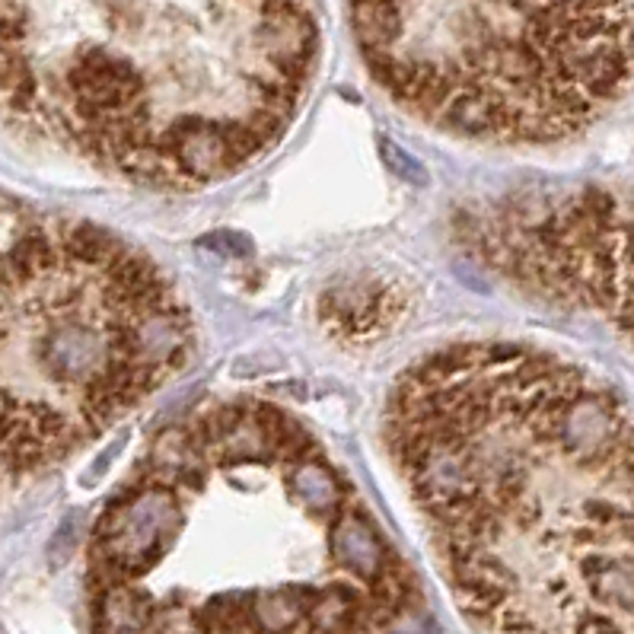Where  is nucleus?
Here are the masks:
<instances>
[{
  "label": "nucleus",
  "instance_id": "f257e3e1",
  "mask_svg": "<svg viewBox=\"0 0 634 634\" xmlns=\"http://www.w3.org/2000/svg\"><path fill=\"white\" fill-rule=\"evenodd\" d=\"M386 447L485 634H632V414L581 363L469 341L408 366Z\"/></svg>",
  "mask_w": 634,
  "mask_h": 634
},
{
  "label": "nucleus",
  "instance_id": "f03ea898",
  "mask_svg": "<svg viewBox=\"0 0 634 634\" xmlns=\"http://www.w3.org/2000/svg\"><path fill=\"white\" fill-rule=\"evenodd\" d=\"M90 634H383L418 577L290 411L233 399L163 427L87 543Z\"/></svg>",
  "mask_w": 634,
  "mask_h": 634
},
{
  "label": "nucleus",
  "instance_id": "7ed1b4c3",
  "mask_svg": "<svg viewBox=\"0 0 634 634\" xmlns=\"http://www.w3.org/2000/svg\"><path fill=\"white\" fill-rule=\"evenodd\" d=\"M316 61L307 3H0V115L147 188L265 157Z\"/></svg>",
  "mask_w": 634,
  "mask_h": 634
},
{
  "label": "nucleus",
  "instance_id": "20e7f679",
  "mask_svg": "<svg viewBox=\"0 0 634 634\" xmlns=\"http://www.w3.org/2000/svg\"><path fill=\"white\" fill-rule=\"evenodd\" d=\"M191 355V313L144 249L0 204V482L87 447Z\"/></svg>",
  "mask_w": 634,
  "mask_h": 634
},
{
  "label": "nucleus",
  "instance_id": "39448f33",
  "mask_svg": "<svg viewBox=\"0 0 634 634\" xmlns=\"http://www.w3.org/2000/svg\"><path fill=\"white\" fill-rule=\"evenodd\" d=\"M348 20L383 90L472 140H568L632 80L629 3H355Z\"/></svg>",
  "mask_w": 634,
  "mask_h": 634
},
{
  "label": "nucleus",
  "instance_id": "423d86ee",
  "mask_svg": "<svg viewBox=\"0 0 634 634\" xmlns=\"http://www.w3.org/2000/svg\"><path fill=\"white\" fill-rule=\"evenodd\" d=\"M459 229L504 281L632 328V214L612 191H526L465 214Z\"/></svg>",
  "mask_w": 634,
  "mask_h": 634
},
{
  "label": "nucleus",
  "instance_id": "0eeeda50",
  "mask_svg": "<svg viewBox=\"0 0 634 634\" xmlns=\"http://www.w3.org/2000/svg\"><path fill=\"white\" fill-rule=\"evenodd\" d=\"M383 160H393V166H396V173L402 176V179H414V182H424V173H421V166L414 163V160H408L406 153L396 147V144H383Z\"/></svg>",
  "mask_w": 634,
  "mask_h": 634
}]
</instances>
